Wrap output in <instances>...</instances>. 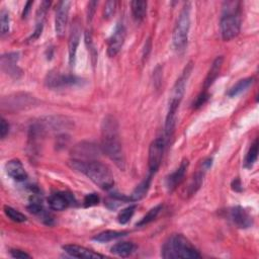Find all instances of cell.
Segmentation results:
<instances>
[{
	"label": "cell",
	"mask_w": 259,
	"mask_h": 259,
	"mask_svg": "<svg viewBox=\"0 0 259 259\" xmlns=\"http://www.w3.org/2000/svg\"><path fill=\"white\" fill-rule=\"evenodd\" d=\"M69 166L86 175L93 183L99 186L101 189H110L114 184L113 175L110 169L103 163L96 160H79L71 159L69 161Z\"/></svg>",
	"instance_id": "2"
},
{
	"label": "cell",
	"mask_w": 259,
	"mask_h": 259,
	"mask_svg": "<svg viewBox=\"0 0 259 259\" xmlns=\"http://www.w3.org/2000/svg\"><path fill=\"white\" fill-rule=\"evenodd\" d=\"M258 157V139H255L253 144L251 145L249 151L247 152V155L244 160V167L245 168H251L254 163L256 162Z\"/></svg>",
	"instance_id": "26"
},
{
	"label": "cell",
	"mask_w": 259,
	"mask_h": 259,
	"mask_svg": "<svg viewBox=\"0 0 259 259\" xmlns=\"http://www.w3.org/2000/svg\"><path fill=\"white\" fill-rule=\"evenodd\" d=\"M232 188H233V190L238 191V192L242 190L241 181H240L238 178H236V179H234V180H233V182H232Z\"/></svg>",
	"instance_id": "37"
},
{
	"label": "cell",
	"mask_w": 259,
	"mask_h": 259,
	"mask_svg": "<svg viewBox=\"0 0 259 259\" xmlns=\"http://www.w3.org/2000/svg\"><path fill=\"white\" fill-rule=\"evenodd\" d=\"M99 203V197L97 196L96 193H89L84 198L83 201V205L85 208H91L94 207L96 205H98Z\"/></svg>",
	"instance_id": "31"
},
{
	"label": "cell",
	"mask_w": 259,
	"mask_h": 259,
	"mask_svg": "<svg viewBox=\"0 0 259 259\" xmlns=\"http://www.w3.org/2000/svg\"><path fill=\"white\" fill-rule=\"evenodd\" d=\"M36 102H37V99L34 96L29 95L27 93H23V94H16L14 96H10L8 104H9V108L15 107L16 109H20V108H26V107L35 105Z\"/></svg>",
	"instance_id": "19"
},
{
	"label": "cell",
	"mask_w": 259,
	"mask_h": 259,
	"mask_svg": "<svg viewBox=\"0 0 259 259\" xmlns=\"http://www.w3.org/2000/svg\"><path fill=\"white\" fill-rule=\"evenodd\" d=\"M190 29V5L186 4L180 13L175 29L173 31V47L177 52L184 51L187 46L188 33Z\"/></svg>",
	"instance_id": "6"
},
{
	"label": "cell",
	"mask_w": 259,
	"mask_h": 259,
	"mask_svg": "<svg viewBox=\"0 0 259 259\" xmlns=\"http://www.w3.org/2000/svg\"><path fill=\"white\" fill-rule=\"evenodd\" d=\"M101 149L105 155L120 169L125 168V158L118 135V123L116 119L107 115L101 125Z\"/></svg>",
	"instance_id": "1"
},
{
	"label": "cell",
	"mask_w": 259,
	"mask_h": 259,
	"mask_svg": "<svg viewBox=\"0 0 259 259\" xmlns=\"http://www.w3.org/2000/svg\"><path fill=\"white\" fill-rule=\"evenodd\" d=\"M11 27V18L10 14L7 10H3L0 13V31H2V36H6L10 32Z\"/></svg>",
	"instance_id": "29"
},
{
	"label": "cell",
	"mask_w": 259,
	"mask_h": 259,
	"mask_svg": "<svg viewBox=\"0 0 259 259\" xmlns=\"http://www.w3.org/2000/svg\"><path fill=\"white\" fill-rule=\"evenodd\" d=\"M150 50H151V42H150V40H148V42L146 43V46H145V50H144V57H143L144 59L147 58Z\"/></svg>",
	"instance_id": "39"
},
{
	"label": "cell",
	"mask_w": 259,
	"mask_h": 259,
	"mask_svg": "<svg viewBox=\"0 0 259 259\" xmlns=\"http://www.w3.org/2000/svg\"><path fill=\"white\" fill-rule=\"evenodd\" d=\"M76 204L73 194L70 192H57L49 199L50 208L54 211H64L68 207Z\"/></svg>",
	"instance_id": "11"
},
{
	"label": "cell",
	"mask_w": 259,
	"mask_h": 259,
	"mask_svg": "<svg viewBox=\"0 0 259 259\" xmlns=\"http://www.w3.org/2000/svg\"><path fill=\"white\" fill-rule=\"evenodd\" d=\"M64 251L66 252L68 255L76 258H86V259H91V258H103L104 256L96 253L92 250H89L83 246L75 245V244H69L63 246Z\"/></svg>",
	"instance_id": "17"
},
{
	"label": "cell",
	"mask_w": 259,
	"mask_h": 259,
	"mask_svg": "<svg viewBox=\"0 0 259 259\" xmlns=\"http://www.w3.org/2000/svg\"><path fill=\"white\" fill-rule=\"evenodd\" d=\"M136 249V246L132 242H118L110 249L111 253L120 257H127Z\"/></svg>",
	"instance_id": "22"
},
{
	"label": "cell",
	"mask_w": 259,
	"mask_h": 259,
	"mask_svg": "<svg viewBox=\"0 0 259 259\" xmlns=\"http://www.w3.org/2000/svg\"><path fill=\"white\" fill-rule=\"evenodd\" d=\"M210 94L207 92V90H204L196 99V101L193 102V108H200L201 106H203L208 100H209Z\"/></svg>",
	"instance_id": "32"
},
{
	"label": "cell",
	"mask_w": 259,
	"mask_h": 259,
	"mask_svg": "<svg viewBox=\"0 0 259 259\" xmlns=\"http://www.w3.org/2000/svg\"><path fill=\"white\" fill-rule=\"evenodd\" d=\"M161 256L165 259L200 258V252L181 234L170 236L163 244Z\"/></svg>",
	"instance_id": "4"
},
{
	"label": "cell",
	"mask_w": 259,
	"mask_h": 259,
	"mask_svg": "<svg viewBox=\"0 0 259 259\" xmlns=\"http://www.w3.org/2000/svg\"><path fill=\"white\" fill-rule=\"evenodd\" d=\"M71 3L70 2H60L56 11L55 19V31L59 38H62L66 31V26L68 23V16L70 12Z\"/></svg>",
	"instance_id": "9"
},
{
	"label": "cell",
	"mask_w": 259,
	"mask_h": 259,
	"mask_svg": "<svg viewBox=\"0 0 259 259\" xmlns=\"http://www.w3.org/2000/svg\"><path fill=\"white\" fill-rule=\"evenodd\" d=\"M152 175L150 174L147 178H145L133 191V193L131 194V197H130V200L131 202H138L140 200H142L149 190L150 184H151V178Z\"/></svg>",
	"instance_id": "21"
},
{
	"label": "cell",
	"mask_w": 259,
	"mask_h": 259,
	"mask_svg": "<svg viewBox=\"0 0 259 259\" xmlns=\"http://www.w3.org/2000/svg\"><path fill=\"white\" fill-rule=\"evenodd\" d=\"M135 210H136V206H130V207L123 209V210L118 214V217H117L118 223L121 224V225L126 224L130 220L132 219V217L134 216Z\"/></svg>",
	"instance_id": "30"
},
{
	"label": "cell",
	"mask_w": 259,
	"mask_h": 259,
	"mask_svg": "<svg viewBox=\"0 0 259 259\" xmlns=\"http://www.w3.org/2000/svg\"><path fill=\"white\" fill-rule=\"evenodd\" d=\"M192 70V64L189 63L185 67L184 71L182 72L181 76L177 79L175 82L172 92L170 95L169 100V106H168V112L166 115V121H165V134L166 138H170L174 132V126H175V117H176V111L179 107V104L183 98L186 83L188 80V77Z\"/></svg>",
	"instance_id": "3"
},
{
	"label": "cell",
	"mask_w": 259,
	"mask_h": 259,
	"mask_svg": "<svg viewBox=\"0 0 259 259\" xmlns=\"http://www.w3.org/2000/svg\"><path fill=\"white\" fill-rule=\"evenodd\" d=\"M81 39V27L80 23L76 20L73 23L71 33H70V38H69V43H68V48H69V64L70 66H74L75 60H76V53L78 49V45Z\"/></svg>",
	"instance_id": "13"
},
{
	"label": "cell",
	"mask_w": 259,
	"mask_h": 259,
	"mask_svg": "<svg viewBox=\"0 0 259 259\" xmlns=\"http://www.w3.org/2000/svg\"><path fill=\"white\" fill-rule=\"evenodd\" d=\"M147 2H142V0H135L131 3L132 15L136 22L141 23L144 21L147 15Z\"/></svg>",
	"instance_id": "23"
},
{
	"label": "cell",
	"mask_w": 259,
	"mask_h": 259,
	"mask_svg": "<svg viewBox=\"0 0 259 259\" xmlns=\"http://www.w3.org/2000/svg\"><path fill=\"white\" fill-rule=\"evenodd\" d=\"M161 210H162V206H161V205H159V206H157V207L151 209V210L141 219V221H140L139 223H137V226L142 227V226H145V225H147V224L153 222V221L157 218V216H158V214L160 213Z\"/></svg>",
	"instance_id": "28"
},
{
	"label": "cell",
	"mask_w": 259,
	"mask_h": 259,
	"mask_svg": "<svg viewBox=\"0 0 259 259\" xmlns=\"http://www.w3.org/2000/svg\"><path fill=\"white\" fill-rule=\"evenodd\" d=\"M97 6V3H94V2H92V3H89V5H88V20L89 21H91L92 20V16H93V13H94V11H95V7Z\"/></svg>",
	"instance_id": "36"
},
{
	"label": "cell",
	"mask_w": 259,
	"mask_h": 259,
	"mask_svg": "<svg viewBox=\"0 0 259 259\" xmlns=\"http://www.w3.org/2000/svg\"><path fill=\"white\" fill-rule=\"evenodd\" d=\"M11 255L14 258H20V259H25V258H31V255H29L28 253H26L23 250H19V249H15L11 251Z\"/></svg>",
	"instance_id": "35"
},
{
	"label": "cell",
	"mask_w": 259,
	"mask_h": 259,
	"mask_svg": "<svg viewBox=\"0 0 259 259\" xmlns=\"http://www.w3.org/2000/svg\"><path fill=\"white\" fill-rule=\"evenodd\" d=\"M125 40V29L122 24H117L111 37L108 40L107 54L109 57H115L123 46Z\"/></svg>",
	"instance_id": "10"
},
{
	"label": "cell",
	"mask_w": 259,
	"mask_h": 259,
	"mask_svg": "<svg viewBox=\"0 0 259 259\" xmlns=\"http://www.w3.org/2000/svg\"><path fill=\"white\" fill-rule=\"evenodd\" d=\"M226 9H224V14L221 19L220 29L221 35L224 41H231L235 39L241 28V20L238 14L239 3H226Z\"/></svg>",
	"instance_id": "5"
},
{
	"label": "cell",
	"mask_w": 259,
	"mask_h": 259,
	"mask_svg": "<svg viewBox=\"0 0 259 259\" xmlns=\"http://www.w3.org/2000/svg\"><path fill=\"white\" fill-rule=\"evenodd\" d=\"M223 57L220 56V57H217L215 59V61L213 62L212 66H211V69L206 77V80H205V84H204V88L205 90H207L209 87H211V85L215 82V80L218 78V76L220 75V72H221V69H222V65H223Z\"/></svg>",
	"instance_id": "20"
},
{
	"label": "cell",
	"mask_w": 259,
	"mask_h": 259,
	"mask_svg": "<svg viewBox=\"0 0 259 259\" xmlns=\"http://www.w3.org/2000/svg\"><path fill=\"white\" fill-rule=\"evenodd\" d=\"M253 83H254V78H253V77H248V78H245V79L240 80L239 82H237V83L228 91V96H230V97H235V96L241 94L242 92H244L245 90H247Z\"/></svg>",
	"instance_id": "25"
},
{
	"label": "cell",
	"mask_w": 259,
	"mask_h": 259,
	"mask_svg": "<svg viewBox=\"0 0 259 259\" xmlns=\"http://www.w3.org/2000/svg\"><path fill=\"white\" fill-rule=\"evenodd\" d=\"M19 54L8 53L2 57V68L3 70L14 78H19L22 75V70L18 66Z\"/></svg>",
	"instance_id": "12"
},
{
	"label": "cell",
	"mask_w": 259,
	"mask_h": 259,
	"mask_svg": "<svg viewBox=\"0 0 259 259\" xmlns=\"http://www.w3.org/2000/svg\"><path fill=\"white\" fill-rule=\"evenodd\" d=\"M5 213L6 215L14 222L16 223H24L27 221V217L21 213L20 211L12 208V207H9V206H6L5 207Z\"/></svg>",
	"instance_id": "27"
},
{
	"label": "cell",
	"mask_w": 259,
	"mask_h": 259,
	"mask_svg": "<svg viewBox=\"0 0 259 259\" xmlns=\"http://www.w3.org/2000/svg\"><path fill=\"white\" fill-rule=\"evenodd\" d=\"M74 159H79V160H94L98 154H99V149L97 146L91 143H82L77 145L73 152H72Z\"/></svg>",
	"instance_id": "15"
},
{
	"label": "cell",
	"mask_w": 259,
	"mask_h": 259,
	"mask_svg": "<svg viewBox=\"0 0 259 259\" xmlns=\"http://www.w3.org/2000/svg\"><path fill=\"white\" fill-rule=\"evenodd\" d=\"M6 170L8 175L17 181H25L28 178V173L23 163L18 159L9 161L6 164Z\"/></svg>",
	"instance_id": "18"
},
{
	"label": "cell",
	"mask_w": 259,
	"mask_h": 259,
	"mask_svg": "<svg viewBox=\"0 0 259 259\" xmlns=\"http://www.w3.org/2000/svg\"><path fill=\"white\" fill-rule=\"evenodd\" d=\"M187 167H188V160L184 159L181 162V164L179 165V167L174 172H172L170 175L167 176L166 187L169 192H172L173 190H175L177 188V186L182 182V180L185 176Z\"/></svg>",
	"instance_id": "16"
},
{
	"label": "cell",
	"mask_w": 259,
	"mask_h": 259,
	"mask_svg": "<svg viewBox=\"0 0 259 259\" xmlns=\"http://www.w3.org/2000/svg\"><path fill=\"white\" fill-rule=\"evenodd\" d=\"M9 132H10L9 122L5 118H2V124H0V137H2V139H5L8 136Z\"/></svg>",
	"instance_id": "34"
},
{
	"label": "cell",
	"mask_w": 259,
	"mask_h": 259,
	"mask_svg": "<svg viewBox=\"0 0 259 259\" xmlns=\"http://www.w3.org/2000/svg\"><path fill=\"white\" fill-rule=\"evenodd\" d=\"M33 5H34L33 2H28V3H27V5H26V7H25V10H24V13H23V19H26V18L28 17V15H29V13H30L31 8L33 7Z\"/></svg>",
	"instance_id": "38"
},
{
	"label": "cell",
	"mask_w": 259,
	"mask_h": 259,
	"mask_svg": "<svg viewBox=\"0 0 259 259\" xmlns=\"http://www.w3.org/2000/svg\"><path fill=\"white\" fill-rule=\"evenodd\" d=\"M115 9H116V3L115 2H107L104 6V11H103L104 18L105 19H110L114 15Z\"/></svg>",
	"instance_id": "33"
},
{
	"label": "cell",
	"mask_w": 259,
	"mask_h": 259,
	"mask_svg": "<svg viewBox=\"0 0 259 259\" xmlns=\"http://www.w3.org/2000/svg\"><path fill=\"white\" fill-rule=\"evenodd\" d=\"M127 234V232L125 231H112V230H107L104 232L99 233L98 235H96L95 237H93L94 241H97L99 243H106V242H110L112 240L118 239L120 237H123Z\"/></svg>",
	"instance_id": "24"
},
{
	"label": "cell",
	"mask_w": 259,
	"mask_h": 259,
	"mask_svg": "<svg viewBox=\"0 0 259 259\" xmlns=\"http://www.w3.org/2000/svg\"><path fill=\"white\" fill-rule=\"evenodd\" d=\"M84 80L75 75L60 74L58 72H50L46 78V85L50 88H64L70 86L82 85Z\"/></svg>",
	"instance_id": "7"
},
{
	"label": "cell",
	"mask_w": 259,
	"mask_h": 259,
	"mask_svg": "<svg viewBox=\"0 0 259 259\" xmlns=\"http://www.w3.org/2000/svg\"><path fill=\"white\" fill-rule=\"evenodd\" d=\"M164 149H165L164 138H157L151 143L149 148V158H148L149 170L151 175H153L158 171L162 162Z\"/></svg>",
	"instance_id": "8"
},
{
	"label": "cell",
	"mask_w": 259,
	"mask_h": 259,
	"mask_svg": "<svg viewBox=\"0 0 259 259\" xmlns=\"http://www.w3.org/2000/svg\"><path fill=\"white\" fill-rule=\"evenodd\" d=\"M230 219L233 224L240 229L250 228L253 224L252 217L242 207H234L230 210Z\"/></svg>",
	"instance_id": "14"
}]
</instances>
